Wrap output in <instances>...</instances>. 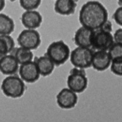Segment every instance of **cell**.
<instances>
[{
	"label": "cell",
	"mask_w": 122,
	"mask_h": 122,
	"mask_svg": "<svg viewBox=\"0 0 122 122\" xmlns=\"http://www.w3.org/2000/svg\"><path fill=\"white\" fill-rule=\"evenodd\" d=\"M108 17V11L98 1H89L85 3L79 14V20L82 26L92 30L102 27Z\"/></svg>",
	"instance_id": "cell-1"
},
{
	"label": "cell",
	"mask_w": 122,
	"mask_h": 122,
	"mask_svg": "<svg viewBox=\"0 0 122 122\" xmlns=\"http://www.w3.org/2000/svg\"><path fill=\"white\" fill-rule=\"evenodd\" d=\"M25 88L24 81L15 74L8 75L2 81L1 85L3 94L11 98L21 97L25 93Z\"/></svg>",
	"instance_id": "cell-2"
},
{
	"label": "cell",
	"mask_w": 122,
	"mask_h": 122,
	"mask_svg": "<svg viewBox=\"0 0 122 122\" xmlns=\"http://www.w3.org/2000/svg\"><path fill=\"white\" fill-rule=\"evenodd\" d=\"M70 48L63 41H54L50 44L46 55L55 66H59L64 64L70 57Z\"/></svg>",
	"instance_id": "cell-3"
},
{
	"label": "cell",
	"mask_w": 122,
	"mask_h": 122,
	"mask_svg": "<svg viewBox=\"0 0 122 122\" xmlns=\"http://www.w3.org/2000/svg\"><path fill=\"white\" fill-rule=\"evenodd\" d=\"M67 84L68 88L76 94L84 92L88 84L85 70L75 67L71 69L67 77Z\"/></svg>",
	"instance_id": "cell-4"
},
{
	"label": "cell",
	"mask_w": 122,
	"mask_h": 122,
	"mask_svg": "<svg viewBox=\"0 0 122 122\" xmlns=\"http://www.w3.org/2000/svg\"><path fill=\"white\" fill-rule=\"evenodd\" d=\"M94 52L91 48L77 46L70 52L69 58L74 67L79 69H87L92 66Z\"/></svg>",
	"instance_id": "cell-5"
},
{
	"label": "cell",
	"mask_w": 122,
	"mask_h": 122,
	"mask_svg": "<svg viewBox=\"0 0 122 122\" xmlns=\"http://www.w3.org/2000/svg\"><path fill=\"white\" fill-rule=\"evenodd\" d=\"M114 42L111 32L106 30L101 27L94 30L91 41V47L94 50L107 51Z\"/></svg>",
	"instance_id": "cell-6"
},
{
	"label": "cell",
	"mask_w": 122,
	"mask_h": 122,
	"mask_svg": "<svg viewBox=\"0 0 122 122\" xmlns=\"http://www.w3.org/2000/svg\"><path fill=\"white\" fill-rule=\"evenodd\" d=\"M17 40L19 46L30 50L37 49L41 43V38L39 32L35 29H30L21 31Z\"/></svg>",
	"instance_id": "cell-7"
},
{
	"label": "cell",
	"mask_w": 122,
	"mask_h": 122,
	"mask_svg": "<svg viewBox=\"0 0 122 122\" xmlns=\"http://www.w3.org/2000/svg\"><path fill=\"white\" fill-rule=\"evenodd\" d=\"M58 106L62 109H71L77 104L78 97L77 94L67 88H63L56 97Z\"/></svg>",
	"instance_id": "cell-8"
},
{
	"label": "cell",
	"mask_w": 122,
	"mask_h": 122,
	"mask_svg": "<svg viewBox=\"0 0 122 122\" xmlns=\"http://www.w3.org/2000/svg\"><path fill=\"white\" fill-rule=\"evenodd\" d=\"M18 71L19 73L20 78L24 82L29 83L36 82L41 76L35 62L32 60L20 64Z\"/></svg>",
	"instance_id": "cell-9"
},
{
	"label": "cell",
	"mask_w": 122,
	"mask_h": 122,
	"mask_svg": "<svg viewBox=\"0 0 122 122\" xmlns=\"http://www.w3.org/2000/svg\"><path fill=\"white\" fill-rule=\"evenodd\" d=\"M112 59L108 51L97 50L94 51L92 60V66L97 71H102L107 70L110 67Z\"/></svg>",
	"instance_id": "cell-10"
},
{
	"label": "cell",
	"mask_w": 122,
	"mask_h": 122,
	"mask_svg": "<svg viewBox=\"0 0 122 122\" xmlns=\"http://www.w3.org/2000/svg\"><path fill=\"white\" fill-rule=\"evenodd\" d=\"M22 25L26 29H35L40 27L42 22V17L37 11L26 10L21 17Z\"/></svg>",
	"instance_id": "cell-11"
},
{
	"label": "cell",
	"mask_w": 122,
	"mask_h": 122,
	"mask_svg": "<svg viewBox=\"0 0 122 122\" xmlns=\"http://www.w3.org/2000/svg\"><path fill=\"white\" fill-rule=\"evenodd\" d=\"M19 64L13 55L8 54L0 58V72L5 75L16 74Z\"/></svg>",
	"instance_id": "cell-12"
},
{
	"label": "cell",
	"mask_w": 122,
	"mask_h": 122,
	"mask_svg": "<svg viewBox=\"0 0 122 122\" xmlns=\"http://www.w3.org/2000/svg\"><path fill=\"white\" fill-rule=\"evenodd\" d=\"M94 30L82 26L76 30L74 36L75 43L77 46L91 47L92 36Z\"/></svg>",
	"instance_id": "cell-13"
},
{
	"label": "cell",
	"mask_w": 122,
	"mask_h": 122,
	"mask_svg": "<svg viewBox=\"0 0 122 122\" xmlns=\"http://www.w3.org/2000/svg\"><path fill=\"white\" fill-rule=\"evenodd\" d=\"M78 0H56L54 4V10L62 15H69L76 11Z\"/></svg>",
	"instance_id": "cell-14"
},
{
	"label": "cell",
	"mask_w": 122,
	"mask_h": 122,
	"mask_svg": "<svg viewBox=\"0 0 122 122\" xmlns=\"http://www.w3.org/2000/svg\"><path fill=\"white\" fill-rule=\"evenodd\" d=\"M34 61L35 62L39 74L42 76H49L54 69L55 64L46 54L36 57Z\"/></svg>",
	"instance_id": "cell-15"
},
{
	"label": "cell",
	"mask_w": 122,
	"mask_h": 122,
	"mask_svg": "<svg viewBox=\"0 0 122 122\" xmlns=\"http://www.w3.org/2000/svg\"><path fill=\"white\" fill-rule=\"evenodd\" d=\"M10 54L15 57L19 64L30 61L33 58V54L32 50L25 48L21 46L17 48L14 47Z\"/></svg>",
	"instance_id": "cell-16"
},
{
	"label": "cell",
	"mask_w": 122,
	"mask_h": 122,
	"mask_svg": "<svg viewBox=\"0 0 122 122\" xmlns=\"http://www.w3.org/2000/svg\"><path fill=\"white\" fill-rule=\"evenodd\" d=\"M15 47V42L10 35H0V58L10 54Z\"/></svg>",
	"instance_id": "cell-17"
},
{
	"label": "cell",
	"mask_w": 122,
	"mask_h": 122,
	"mask_svg": "<svg viewBox=\"0 0 122 122\" xmlns=\"http://www.w3.org/2000/svg\"><path fill=\"white\" fill-rule=\"evenodd\" d=\"M13 19L7 14L0 13V35H10L14 30Z\"/></svg>",
	"instance_id": "cell-18"
},
{
	"label": "cell",
	"mask_w": 122,
	"mask_h": 122,
	"mask_svg": "<svg viewBox=\"0 0 122 122\" xmlns=\"http://www.w3.org/2000/svg\"><path fill=\"white\" fill-rule=\"evenodd\" d=\"M42 2V0H19L21 8L25 10H33L38 8Z\"/></svg>",
	"instance_id": "cell-19"
},
{
	"label": "cell",
	"mask_w": 122,
	"mask_h": 122,
	"mask_svg": "<svg viewBox=\"0 0 122 122\" xmlns=\"http://www.w3.org/2000/svg\"><path fill=\"white\" fill-rule=\"evenodd\" d=\"M108 53L111 59L122 57V44L114 42L108 50Z\"/></svg>",
	"instance_id": "cell-20"
},
{
	"label": "cell",
	"mask_w": 122,
	"mask_h": 122,
	"mask_svg": "<svg viewBox=\"0 0 122 122\" xmlns=\"http://www.w3.org/2000/svg\"><path fill=\"white\" fill-rule=\"evenodd\" d=\"M110 66L112 73L116 75L121 76L122 75V57L112 60Z\"/></svg>",
	"instance_id": "cell-21"
},
{
	"label": "cell",
	"mask_w": 122,
	"mask_h": 122,
	"mask_svg": "<svg viewBox=\"0 0 122 122\" xmlns=\"http://www.w3.org/2000/svg\"><path fill=\"white\" fill-rule=\"evenodd\" d=\"M113 18L114 19L115 22L119 25L120 26H122V6H120L116 10L114 14L113 15Z\"/></svg>",
	"instance_id": "cell-22"
},
{
	"label": "cell",
	"mask_w": 122,
	"mask_h": 122,
	"mask_svg": "<svg viewBox=\"0 0 122 122\" xmlns=\"http://www.w3.org/2000/svg\"><path fill=\"white\" fill-rule=\"evenodd\" d=\"M113 37L114 42L122 44V29L119 28L116 30L113 35Z\"/></svg>",
	"instance_id": "cell-23"
},
{
	"label": "cell",
	"mask_w": 122,
	"mask_h": 122,
	"mask_svg": "<svg viewBox=\"0 0 122 122\" xmlns=\"http://www.w3.org/2000/svg\"><path fill=\"white\" fill-rule=\"evenodd\" d=\"M5 6V0H0V12L4 8Z\"/></svg>",
	"instance_id": "cell-24"
},
{
	"label": "cell",
	"mask_w": 122,
	"mask_h": 122,
	"mask_svg": "<svg viewBox=\"0 0 122 122\" xmlns=\"http://www.w3.org/2000/svg\"><path fill=\"white\" fill-rule=\"evenodd\" d=\"M118 3L120 5V6H122V0H118Z\"/></svg>",
	"instance_id": "cell-25"
},
{
	"label": "cell",
	"mask_w": 122,
	"mask_h": 122,
	"mask_svg": "<svg viewBox=\"0 0 122 122\" xmlns=\"http://www.w3.org/2000/svg\"><path fill=\"white\" fill-rule=\"evenodd\" d=\"M10 1H12V2H13V1H15V0H10Z\"/></svg>",
	"instance_id": "cell-26"
}]
</instances>
